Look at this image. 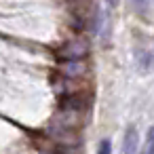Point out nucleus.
<instances>
[{
    "instance_id": "3",
    "label": "nucleus",
    "mask_w": 154,
    "mask_h": 154,
    "mask_svg": "<svg viewBox=\"0 0 154 154\" xmlns=\"http://www.w3.org/2000/svg\"><path fill=\"white\" fill-rule=\"evenodd\" d=\"M143 150H146V154H154V127H150V131H148Z\"/></svg>"
},
{
    "instance_id": "4",
    "label": "nucleus",
    "mask_w": 154,
    "mask_h": 154,
    "mask_svg": "<svg viewBox=\"0 0 154 154\" xmlns=\"http://www.w3.org/2000/svg\"><path fill=\"white\" fill-rule=\"evenodd\" d=\"M97 154H112V141L106 137L99 141V148H97Z\"/></svg>"
},
{
    "instance_id": "5",
    "label": "nucleus",
    "mask_w": 154,
    "mask_h": 154,
    "mask_svg": "<svg viewBox=\"0 0 154 154\" xmlns=\"http://www.w3.org/2000/svg\"><path fill=\"white\" fill-rule=\"evenodd\" d=\"M68 66H70V68H68V74H72V76H74V74H80V72H85V68H82L78 61H70Z\"/></svg>"
},
{
    "instance_id": "6",
    "label": "nucleus",
    "mask_w": 154,
    "mask_h": 154,
    "mask_svg": "<svg viewBox=\"0 0 154 154\" xmlns=\"http://www.w3.org/2000/svg\"><path fill=\"white\" fill-rule=\"evenodd\" d=\"M118 2H120V0H106V5H108V7H112V9H114V7H118Z\"/></svg>"
},
{
    "instance_id": "8",
    "label": "nucleus",
    "mask_w": 154,
    "mask_h": 154,
    "mask_svg": "<svg viewBox=\"0 0 154 154\" xmlns=\"http://www.w3.org/2000/svg\"><path fill=\"white\" fill-rule=\"evenodd\" d=\"M139 154H146V150H143V148H141V150H139Z\"/></svg>"
},
{
    "instance_id": "7",
    "label": "nucleus",
    "mask_w": 154,
    "mask_h": 154,
    "mask_svg": "<svg viewBox=\"0 0 154 154\" xmlns=\"http://www.w3.org/2000/svg\"><path fill=\"white\" fill-rule=\"evenodd\" d=\"M135 2H137V5H141V7H143V5H146V0H135Z\"/></svg>"
},
{
    "instance_id": "2",
    "label": "nucleus",
    "mask_w": 154,
    "mask_h": 154,
    "mask_svg": "<svg viewBox=\"0 0 154 154\" xmlns=\"http://www.w3.org/2000/svg\"><path fill=\"white\" fill-rule=\"evenodd\" d=\"M87 53V45L85 42H80V40H76V42H70L68 47H66V51H63V55L66 57H70L72 61H76L78 57H82Z\"/></svg>"
},
{
    "instance_id": "1",
    "label": "nucleus",
    "mask_w": 154,
    "mask_h": 154,
    "mask_svg": "<svg viewBox=\"0 0 154 154\" xmlns=\"http://www.w3.org/2000/svg\"><path fill=\"white\" fill-rule=\"evenodd\" d=\"M137 148H139L137 129L131 125V127H127V133L122 137V154H137Z\"/></svg>"
}]
</instances>
